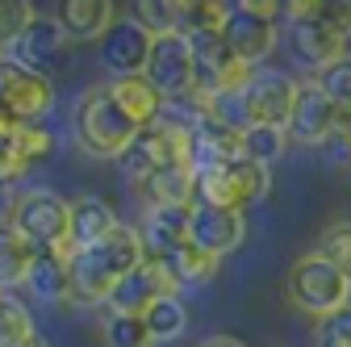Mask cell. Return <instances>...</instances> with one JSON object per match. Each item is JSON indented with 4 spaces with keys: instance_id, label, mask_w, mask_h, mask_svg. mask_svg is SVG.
Here are the masks:
<instances>
[{
    "instance_id": "obj_1",
    "label": "cell",
    "mask_w": 351,
    "mask_h": 347,
    "mask_svg": "<svg viewBox=\"0 0 351 347\" xmlns=\"http://www.w3.org/2000/svg\"><path fill=\"white\" fill-rule=\"evenodd\" d=\"M143 259H147V251H143L138 230L134 226H117L97 247L67 255V264H71V297L67 301H80V306H105L109 293L134 272Z\"/></svg>"
},
{
    "instance_id": "obj_2",
    "label": "cell",
    "mask_w": 351,
    "mask_h": 347,
    "mask_svg": "<svg viewBox=\"0 0 351 347\" xmlns=\"http://www.w3.org/2000/svg\"><path fill=\"white\" fill-rule=\"evenodd\" d=\"M71 134L75 143L88 151V155H97V159H121V151L134 143L138 134V125L130 121L113 93H109V84H93V88H84L75 109H71Z\"/></svg>"
},
{
    "instance_id": "obj_3",
    "label": "cell",
    "mask_w": 351,
    "mask_h": 347,
    "mask_svg": "<svg viewBox=\"0 0 351 347\" xmlns=\"http://www.w3.org/2000/svg\"><path fill=\"white\" fill-rule=\"evenodd\" d=\"M285 297L301 314H310V318L322 322V318L339 314L343 306H351V280L339 276L322 255L305 251V255L293 259V268L285 276Z\"/></svg>"
},
{
    "instance_id": "obj_4",
    "label": "cell",
    "mask_w": 351,
    "mask_h": 347,
    "mask_svg": "<svg viewBox=\"0 0 351 347\" xmlns=\"http://www.w3.org/2000/svg\"><path fill=\"white\" fill-rule=\"evenodd\" d=\"M180 163H189V139H184V130L159 117V121L143 125L138 134H134V143L121 151L117 171H121L125 184L143 189L151 176H159V171H167V167H180Z\"/></svg>"
},
{
    "instance_id": "obj_5",
    "label": "cell",
    "mask_w": 351,
    "mask_h": 347,
    "mask_svg": "<svg viewBox=\"0 0 351 347\" xmlns=\"http://www.w3.org/2000/svg\"><path fill=\"white\" fill-rule=\"evenodd\" d=\"M285 47L297 67L318 75L322 67L347 55V38L322 21L318 0H314V5H285Z\"/></svg>"
},
{
    "instance_id": "obj_6",
    "label": "cell",
    "mask_w": 351,
    "mask_h": 347,
    "mask_svg": "<svg viewBox=\"0 0 351 347\" xmlns=\"http://www.w3.org/2000/svg\"><path fill=\"white\" fill-rule=\"evenodd\" d=\"M268 193H272V171L251 163V159H234V163H222V167L197 171V205L243 213L247 205L263 201Z\"/></svg>"
},
{
    "instance_id": "obj_7",
    "label": "cell",
    "mask_w": 351,
    "mask_h": 347,
    "mask_svg": "<svg viewBox=\"0 0 351 347\" xmlns=\"http://www.w3.org/2000/svg\"><path fill=\"white\" fill-rule=\"evenodd\" d=\"M9 226L34 251H63L67 247V226H71V201H63L51 189H29L13 201Z\"/></svg>"
},
{
    "instance_id": "obj_8",
    "label": "cell",
    "mask_w": 351,
    "mask_h": 347,
    "mask_svg": "<svg viewBox=\"0 0 351 347\" xmlns=\"http://www.w3.org/2000/svg\"><path fill=\"white\" fill-rule=\"evenodd\" d=\"M222 42L230 47L234 59H243L247 67L263 63L276 42H280V29H276V5H259V0H239V5H226V17H222Z\"/></svg>"
},
{
    "instance_id": "obj_9",
    "label": "cell",
    "mask_w": 351,
    "mask_h": 347,
    "mask_svg": "<svg viewBox=\"0 0 351 347\" xmlns=\"http://www.w3.org/2000/svg\"><path fill=\"white\" fill-rule=\"evenodd\" d=\"M55 105V84L47 71H34L13 55H0V113L13 125L42 121Z\"/></svg>"
},
{
    "instance_id": "obj_10",
    "label": "cell",
    "mask_w": 351,
    "mask_h": 347,
    "mask_svg": "<svg viewBox=\"0 0 351 347\" xmlns=\"http://www.w3.org/2000/svg\"><path fill=\"white\" fill-rule=\"evenodd\" d=\"M189 51H193V80H197V97H217V93H239L243 84L255 75V67H247L243 59L230 55V47L222 42V34H184Z\"/></svg>"
},
{
    "instance_id": "obj_11",
    "label": "cell",
    "mask_w": 351,
    "mask_h": 347,
    "mask_svg": "<svg viewBox=\"0 0 351 347\" xmlns=\"http://www.w3.org/2000/svg\"><path fill=\"white\" fill-rule=\"evenodd\" d=\"M143 75L155 84V93H159L163 101H184V97H197L189 38H184L180 29L151 38V55H147V67H143Z\"/></svg>"
},
{
    "instance_id": "obj_12",
    "label": "cell",
    "mask_w": 351,
    "mask_h": 347,
    "mask_svg": "<svg viewBox=\"0 0 351 347\" xmlns=\"http://www.w3.org/2000/svg\"><path fill=\"white\" fill-rule=\"evenodd\" d=\"M243 117L247 125H276L285 130L293 101H297V80H289L285 71H255L243 84Z\"/></svg>"
},
{
    "instance_id": "obj_13",
    "label": "cell",
    "mask_w": 351,
    "mask_h": 347,
    "mask_svg": "<svg viewBox=\"0 0 351 347\" xmlns=\"http://www.w3.org/2000/svg\"><path fill=\"white\" fill-rule=\"evenodd\" d=\"M159 297H180V289H176L171 272L163 259H143V264L130 272L113 293H109V314H125V318H143Z\"/></svg>"
},
{
    "instance_id": "obj_14",
    "label": "cell",
    "mask_w": 351,
    "mask_h": 347,
    "mask_svg": "<svg viewBox=\"0 0 351 347\" xmlns=\"http://www.w3.org/2000/svg\"><path fill=\"white\" fill-rule=\"evenodd\" d=\"M151 55V34L134 21V17H121L97 38V59L113 80H130V75H143Z\"/></svg>"
},
{
    "instance_id": "obj_15",
    "label": "cell",
    "mask_w": 351,
    "mask_h": 347,
    "mask_svg": "<svg viewBox=\"0 0 351 347\" xmlns=\"http://www.w3.org/2000/svg\"><path fill=\"white\" fill-rule=\"evenodd\" d=\"M247 239V218L234 209H213V205H197L189 209V243L197 251H209V255H230L239 251Z\"/></svg>"
},
{
    "instance_id": "obj_16",
    "label": "cell",
    "mask_w": 351,
    "mask_h": 347,
    "mask_svg": "<svg viewBox=\"0 0 351 347\" xmlns=\"http://www.w3.org/2000/svg\"><path fill=\"white\" fill-rule=\"evenodd\" d=\"M335 117H339V109L322 97V88L314 80H305V84H297V101H293V113L285 121V134L297 147H322Z\"/></svg>"
},
{
    "instance_id": "obj_17",
    "label": "cell",
    "mask_w": 351,
    "mask_h": 347,
    "mask_svg": "<svg viewBox=\"0 0 351 347\" xmlns=\"http://www.w3.org/2000/svg\"><path fill=\"white\" fill-rule=\"evenodd\" d=\"M184 139H189V167H193V176H197V171H209V167H222V163L243 159V134L230 130V125H222V121H213V117H205V109L189 125Z\"/></svg>"
},
{
    "instance_id": "obj_18",
    "label": "cell",
    "mask_w": 351,
    "mask_h": 347,
    "mask_svg": "<svg viewBox=\"0 0 351 347\" xmlns=\"http://www.w3.org/2000/svg\"><path fill=\"white\" fill-rule=\"evenodd\" d=\"M189 209H176V205H151L147 209V218L134 226L138 239H143L147 259H167L176 247L189 243Z\"/></svg>"
},
{
    "instance_id": "obj_19",
    "label": "cell",
    "mask_w": 351,
    "mask_h": 347,
    "mask_svg": "<svg viewBox=\"0 0 351 347\" xmlns=\"http://www.w3.org/2000/svg\"><path fill=\"white\" fill-rule=\"evenodd\" d=\"M117 213L109 201L101 197H80L71 201V226H67V247L63 255H75V251H88V247H97L101 239H109L117 230Z\"/></svg>"
},
{
    "instance_id": "obj_20",
    "label": "cell",
    "mask_w": 351,
    "mask_h": 347,
    "mask_svg": "<svg viewBox=\"0 0 351 347\" xmlns=\"http://www.w3.org/2000/svg\"><path fill=\"white\" fill-rule=\"evenodd\" d=\"M55 21L67 34V42H97L117 21V9L109 0H63Z\"/></svg>"
},
{
    "instance_id": "obj_21",
    "label": "cell",
    "mask_w": 351,
    "mask_h": 347,
    "mask_svg": "<svg viewBox=\"0 0 351 347\" xmlns=\"http://www.w3.org/2000/svg\"><path fill=\"white\" fill-rule=\"evenodd\" d=\"M67 51V34L59 29L55 17H34L29 29L17 38V47H13V59L34 67V71H47L59 55Z\"/></svg>"
},
{
    "instance_id": "obj_22",
    "label": "cell",
    "mask_w": 351,
    "mask_h": 347,
    "mask_svg": "<svg viewBox=\"0 0 351 347\" xmlns=\"http://www.w3.org/2000/svg\"><path fill=\"white\" fill-rule=\"evenodd\" d=\"M25 285L38 301H67L71 297V264L63 251H34Z\"/></svg>"
},
{
    "instance_id": "obj_23",
    "label": "cell",
    "mask_w": 351,
    "mask_h": 347,
    "mask_svg": "<svg viewBox=\"0 0 351 347\" xmlns=\"http://www.w3.org/2000/svg\"><path fill=\"white\" fill-rule=\"evenodd\" d=\"M109 93H113L117 109H121L130 121H134L138 130H143V125H151V121H159V113H163V97L155 93V84H151L147 75L109 80Z\"/></svg>"
},
{
    "instance_id": "obj_24",
    "label": "cell",
    "mask_w": 351,
    "mask_h": 347,
    "mask_svg": "<svg viewBox=\"0 0 351 347\" xmlns=\"http://www.w3.org/2000/svg\"><path fill=\"white\" fill-rule=\"evenodd\" d=\"M138 193H143L147 209H151V205H176V209H189V205L197 201V176H193V167H189V163H180V167H167V171H159V176H151Z\"/></svg>"
},
{
    "instance_id": "obj_25",
    "label": "cell",
    "mask_w": 351,
    "mask_h": 347,
    "mask_svg": "<svg viewBox=\"0 0 351 347\" xmlns=\"http://www.w3.org/2000/svg\"><path fill=\"white\" fill-rule=\"evenodd\" d=\"M163 264H167V272H171L176 289H189V285H209L222 259L209 255V251H197L193 243H184V247H176V251L163 259Z\"/></svg>"
},
{
    "instance_id": "obj_26",
    "label": "cell",
    "mask_w": 351,
    "mask_h": 347,
    "mask_svg": "<svg viewBox=\"0 0 351 347\" xmlns=\"http://www.w3.org/2000/svg\"><path fill=\"white\" fill-rule=\"evenodd\" d=\"M29 259H34V247L5 222V226H0V289H17V285H25Z\"/></svg>"
},
{
    "instance_id": "obj_27",
    "label": "cell",
    "mask_w": 351,
    "mask_h": 347,
    "mask_svg": "<svg viewBox=\"0 0 351 347\" xmlns=\"http://www.w3.org/2000/svg\"><path fill=\"white\" fill-rule=\"evenodd\" d=\"M143 322H147V335L155 343H176L189 331V310H184L180 297H159L155 306L143 314Z\"/></svg>"
},
{
    "instance_id": "obj_28",
    "label": "cell",
    "mask_w": 351,
    "mask_h": 347,
    "mask_svg": "<svg viewBox=\"0 0 351 347\" xmlns=\"http://www.w3.org/2000/svg\"><path fill=\"white\" fill-rule=\"evenodd\" d=\"M34 343H38V331L25 301L0 293V347H34Z\"/></svg>"
},
{
    "instance_id": "obj_29",
    "label": "cell",
    "mask_w": 351,
    "mask_h": 347,
    "mask_svg": "<svg viewBox=\"0 0 351 347\" xmlns=\"http://www.w3.org/2000/svg\"><path fill=\"white\" fill-rule=\"evenodd\" d=\"M285 151H289L285 130H276V125H247L243 130V159H251L259 167H272Z\"/></svg>"
},
{
    "instance_id": "obj_30",
    "label": "cell",
    "mask_w": 351,
    "mask_h": 347,
    "mask_svg": "<svg viewBox=\"0 0 351 347\" xmlns=\"http://www.w3.org/2000/svg\"><path fill=\"white\" fill-rule=\"evenodd\" d=\"M314 255H322L339 276L351 280V222H330V226H322Z\"/></svg>"
},
{
    "instance_id": "obj_31",
    "label": "cell",
    "mask_w": 351,
    "mask_h": 347,
    "mask_svg": "<svg viewBox=\"0 0 351 347\" xmlns=\"http://www.w3.org/2000/svg\"><path fill=\"white\" fill-rule=\"evenodd\" d=\"M314 84L322 88V97L339 109V113H351V55L335 59L330 67H322L314 75Z\"/></svg>"
},
{
    "instance_id": "obj_32",
    "label": "cell",
    "mask_w": 351,
    "mask_h": 347,
    "mask_svg": "<svg viewBox=\"0 0 351 347\" xmlns=\"http://www.w3.org/2000/svg\"><path fill=\"white\" fill-rule=\"evenodd\" d=\"M180 13H184V5H176V0H138V5H134V21L151 38L180 29Z\"/></svg>"
},
{
    "instance_id": "obj_33",
    "label": "cell",
    "mask_w": 351,
    "mask_h": 347,
    "mask_svg": "<svg viewBox=\"0 0 351 347\" xmlns=\"http://www.w3.org/2000/svg\"><path fill=\"white\" fill-rule=\"evenodd\" d=\"M101 339H105V347H155V339L147 335V322L125 318V314H109L101 322Z\"/></svg>"
},
{
    "instance_id": "obj_34",
    "label": "cell",
    "mask_w": 351,
    "mask_h": 347,
    "mask_svg": "<svg viewBox=\"0 0 351 347\" xmlns=\"http://www.w3.org/2000/svg\"><path fill=\"white\" fill-rule=\"evenodd\" d=\"M9 147L25 159V163H34V159H47L51 151H55V134L42 121H29V125H13L9 130Z\"/></svg>"
},
{
    "instance_id": "obj_35",
    "label": "cell",
    "mask_w": 351,
    "mask_h": 347,
    "mask_svg": "<svg viewBox=\"0 0 351 347\" xmlns=\"http://www.w3.org/2000/svg\"><path fill=\"white\" fill-rule=\"evenodd\" d=\"M34 17H38V9L25 5V0H0V51L17 47V38L29 29Z\"/></svg>"
},
{
    "instance_id": "obj_36",
    "label": "cell",
    "mask_w": 351,
    "mask_h": 347,
    "mask_svg": "<svg viewBox=\"0 0 351 347\" xmlns=\"http://www.w3.org/2000/svg\"><path fill=\"white\" fill-rule=\"evenodd\" d=\"M226 5L222 0H193L180 13V34H209V29H222Z\"/></svg>"
},
{
    "instance_id": "obj_37",
    "label": "cell",
    "mask_w": 351,
    "mask_h": 347,
    "mask_svg": "<svg viewBox=\"0 0 351 347\" xmlns=\"http://www.w3.org/2000/svg\"><path fill=\"white\" fill-rule=\"evenodd\" d=\"M322 155L335 163V167H351V113H339L330 134L322 143Z\"/></svg>"
},
{
    "instance_id": "obj_38",
    "label": "cell",
    "mask_w": 351,
    "mask_h": 347,
    "mask_svg": "<svg viewBox=\"0 0 351 347\" xmlns=\"http://www.w3.org/2000/svg\"><path fill=\"white\" fill-rule=\"evenodd\" d=\"M318 347H351V306L318 322Z\"/></svg>"
},
{
    "instance_id": "obj_39",
    "label": "cell",
    "mask_w": 351,
    "mask_h": 347,
    "mask_svg": "<svg viewBox=\"0 0 351 347\" xmlns=\"http://www.w3.org/2000/svg\"><path fill=\"white\" fill-rule=\"evenodd\" d=\"M318 13L335 34L351 38V0H326V5H318Z\"/></svg>"
},
{
    "instance_id": "obj_40",
    "label": "cell",
    "mask_w": 351,
    "mask_h": 347,
    "mask_svg": "<svg viewBox=\"0 0 351 347\" xmlns=\"http://www.w3.org/2000/svg\"><path fill=\"white\" fill-rule=\"evenodd\" d=\"M25 167H29V163H25V159L9 147V139H0V184H13Z\"/></svg>"
},
{
    "instance_id": "obj_41",
    "label": "cell",
    "mask_w": 351,
    "mask_h": 347,
    "mask_svg": "<svg viewBox=\"0 0 351 347\" xmlns=\"http://www.w3.org/2000/svg\"><path fill=\"white\" fill-rule=\"evenodd\" d=\"M201 347H247V343H239V339H230V335H213V339H205Z\"/></svg>"
},
{
    "instance_id": "obj_42",
    "label": "cell",
    "mask_w": 351,
    "mask_h": 347,
    "mask_svg": "<svg viewBox=\"0 0 351 347\" xmlns=\"http://www.w3.org/2000/svg\"><path fill=\"white\" fill-rule=\"evenodd\" d=\"M9 130H13V121H9L5 113H0V139H9Z\"/></svg>"
},
{
    "instance_id": "obj_43",
    "label": "cell",
    "mask_w": 351,
    "mask_h": 347,
    "mask_svg": "<svg viewBox=\"0 0 351 347\" xmlns=\"http://www.w3.org/2000/svg\"><path fill=\"white\" fill-rule=\"evenodd\" d=\"M34 347H42V343H34Z\"/></svg>"
}]
</instances>
